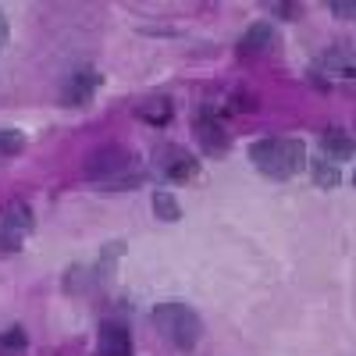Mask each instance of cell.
Listing matches in <instances>:
<instances>
[{
  "mask_svg": "<svg viewBox=\"0 0 356 356\" xmlns=\"http://www.w3.org/2000/svg\"><path fill=\"white\" fill-rule=\"evenodd\" d=\"M250 161L267 178L285 182V178H296L307 168V146L303 139H292V136H267L250 146Z\"/></svg>",
  "mask_w": 356,
  "mask_h": 356,
  "instance_id": "cell-1",
  "label": "cell"
},
{
  "mask_svg": "<svg viewBox=\"0 0 356 356\" xmlns=\"http://www.w3.org/2000/svg\"><path fill=\"white\" fill-rule=\"evenodd\" d=\"M86 178L100 182V189H136L139 182H146V175L136 171L132 150H125L118 143H107L86 157Z\"/></svg>",
  "mask_w": 356,
  "mask_h": 356,
  "instance_id": "cell-2",
  "label": "cell"
},
{
  "mask_svg": "<svg viewBox=\"0 0 356 356\" xmlns=\"http://www.w3.org/2000/svg\"><path fill=\"white\" fill-rule=\"evenodd\" d=\"M150 317H154V328L161 332V339L171 342L178 353H193V349L200 346L203 321H200V314H196L189 303H178V300L157 303Z\"/></svg>",
  "mask_w": 356,
  "mask_h": 356,
  "instance_id": "cell-3",
  "label": "cell"
},
{
  "mask_svg": "<svg viewBox=\"0 0 356 356\" xmlns=\"http://www.w3.org/2000/svg\"><path fill=\"white\" fill-rule=\"evenodd\" d=\"M193 136H196L200 150H203L207 157H225V154L232 150V136H228V129H225V122H221L218 107H211V104H203V107L193 114Z\"/></svg>",
  "mask_w": 356,
  "mask_h": 356,
  "instance_id": "cell-4",
  "label": "cell"
},
{
  "mask_svg": "<svg viewBox=\"0 0 356 356\" xmlns=\"http://www.w3.org/2000/svg\"><path fill=\"white\" fill-rule=\"evenodd\" d=\"M328 79H353V50L349 47H328L314 57L310 65V82L328 89Z\"/></svg>",
  "mask_w": 356,
  "mask_h": 356,
  "instance_id": "cell-5",
  "label": "cell"
},
{
  "mask_svg": "<svg viewBox=\"0 0 356 356\" xmlns=\"http://www.w3.org/2000/svg\"><path fill=\"white\" fill-rule=\"evenodd\" d=\"M161 168H164V178L175 186L200 178V157H193L182 146H161Z\"/></svg>",
  "mask_w": 356,
  "mask_h": 356,
  "instance_id": "cell-6",
  "label": "cell"
},
{
  "mask_svg": "<svg viewBox=\"0 0 356 356\" xmlns=\"http://www.w3.org/2000/svg\"><path fill=\"white\" fill-rule=\"evenodd\" d=\"M97 89H100V72H93V68H75V72L65 79V86H61V100H65L68 107H86V104H93Z\"/></svg>",
  "mask_w": 356,
  "mask_h": 356,
  "instance_id": "cell-7",
  "label": "cell"
},
{
  "mask_svg": "<svg viewBox=\"0 0 356 356\" xmlns=\"http://www.w3.org/2000/svg\"><path fill=\"white\" fill-rule=\"evenodd\" d=\"M97 356H136L132 332L122 321H104L97 332Z\"/></svg>",
  "mask_w": 356,
  "mask_h": 356,
  "instance_id": "cell-8",
  "label": "cell"
},
{
  "mask_svg": "<svg viewBox=\"0 0 356 356\" xmlns=\"http://www.w3.org/2000/svg\"><path fill=\"white\" fill-rule=\"evenodd\" d=\"M353 154H356V143H353L349 129L332 125V129L321 132V157H324V161H332V164L342 168L346 161H353Z\"/></svg>",
  "mask_w": 356,
  "mask_h": 356,
  "instance_id": "cell-9",
  "label": "cell"
},
{
  "mask_svg": "<svg viewBox=\"0 0 356 356\" xmlns=\"http://www.w3.org/2000/svg\"><path fill=\"white\" fill-rule=\"evenodd\" d=\"M271 43H275V25L271 22H253L239 36V43H235V54H239L243 61H253V57L271 50Z\"/></svg>",
  "mask_w": 356,
  "mask_h": 356,
  "instance_id": "cell-10",
  "label": "cell"
},
{
  "mask_svg": "<svg viewBox=\"0 0 356 356\" xmlns=\"http://www.w3.org/2000/svg\"><path fill=\"white\" fill-rule=\"evenodd\" d=\"M36 228V214H33V207H29L25 200H11L4 207V218H0V232H8V235H18V239H25L29 232Z\"/></svg>",
  "mask_w": 356,
  "mask_h": 356,
  "instance_id": "cell-11",
  "label": "cell"
},
{
  "mask_svg": "<svg viewBox=\"0 0 356 356\" xmlns=\"http://www.w3.org/2000/svg\"><path fill=\"white\" fill-rule=\"evenodd\" d=\"M136 114L143 118L146 125L164 129V125H171V118H175V104H171V97H146V100L136 107Z\"/></svg>",
  "mask_w": 356,
  "mask_h": 356,
  "instance_id": "cell-12",
  "label": "cell"
},
{
  "mask_svg": "<svg viewBox=\"0 0 356 356\" xmlns=\"http://www.w3.org/2000/svg\"><path fill=\"white\" fill-rule=\"evenodd\" d=\"M310 178H314L317 189H339L342 186V168L332 164V161H324V157H314L310 161Z\"/></svg>",
  "mask_w": 356,
  "mask_h": 356,
  "instance_id": "cell-13",
  "label": "cell"
},
{
  "mask_svg": "<svg viewBox=\"0 0 356 356\" xmlns=\"http://www.w3.org/2000/svg\"><path fill=\"white\" fill-rule=\"evenodd\" d=\"M154 214H157L161 221L175 225V221H182V207H178V200H175L168 189H157V193H154Z\"/></svg>",
  "mask_w": 356,
  "mask_h": 356,
  "instance_id": "cell-14",
  "label": "cell"
},
{
  "mask_svg": "<svg viewBox=\"0 0 356 356\" xmlns=\"http://www.w3.org/2000/svg\"><path fill=\"white\" fill-rule=\"evenodd\" d=\"M25 150V136L18 129H0V164L15 161Z\"/></svg>",
  "mask_w": 356,
  "mask_h": 356,
  "instance_id": "cell-15",
  "label": "cell"
},
{
  "mask_svg": "<svg viewBox=\"0 0 356 356\" xmlns=\"http://www.w3.org/2000/svg\"><path fill=\"white\" fill-rule=\"evenodd\" d=\"M25 346H29V335H25L22 324H11L8 332H0V349H4V356L8 353H22Z\"/></svg>",
  "mask_w": 356,
  "mask_h": 356,
  "instance_id": "cell-16",
  "label": "cell"
},
{
  "mask_svg": "<svg viewBox=\"0 0 356 356\" xmlns=\"http://www.w3.org/2000/svg\"><path fill=\"white\" fill-rule=\"evenodd\" d=\"M332 15L335 18H353V11H356V4H353V0H332Z\"/></svg>",
  "mask_w": 356,
  "mask_h": 356,
  "instance_id": "cell-17",
  "label": "cell"
},
{
  "mask_svg": "<svg viewBox=\"0 0 356 356\" xmlns=\"http://www.w3.org/2000/svg\"><path fill=\"white\" fill-rule=\"evenodd\" d=\"M18 250H22V239H18V235L0 232V253H18Z\"/></svg>",
  "mask_w": 356,
  "mask_h": 356,
  "instance_id": "cell-18",
  "label": "cell"
},
{
  "mask_svg": "<svg viewBox=\"0 0 356 356\" xmlns=\"http://www.w3.org/2000/svg\"><path fill=\"white\" fill-rule=\"evenodd\" d=\"M8 43H11V22H8L4 8H0V54L8 50Z\"/></svg>",
  "mask_w": 356,
  "mask_h": 356,
  "instance_id": "cell-19",
  "label": "cell"
},
{
  "mask_svg": "<svg viewBox=\"0 0 356 356\" xmlns=\"http://www.w3.org/2000/svg\"><path fill=\"white\" fill-rule=\"evenodd\" d=\"M275 11H278V18H285V22H296V18H300V4H275Z\"/></svg>",
  "mask_w": 356,
  "mask_h": 356,
  "instance_id": "cell-20",
  "label": "cell"
}]
</instances>
